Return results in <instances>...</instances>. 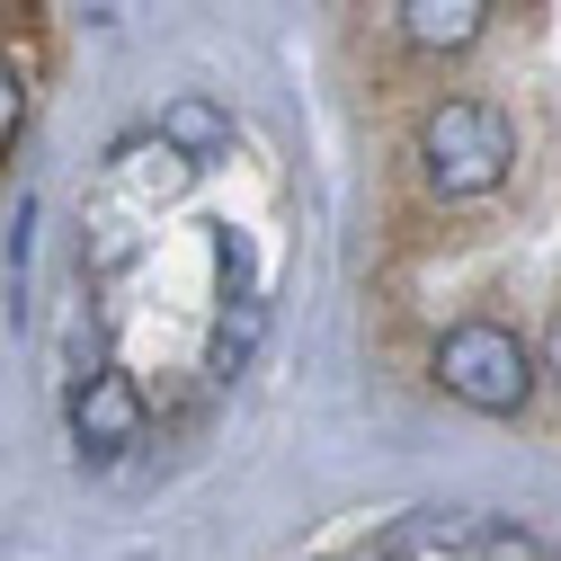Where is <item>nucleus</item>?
<instances>
[{
	"label": "nucleus",
	"mask_w": 561,
	"mask_h": 561,
	"mask_svg": "<svg viewBox=\"0 0 561 561\" xmlns=\"http://www.w3.org/2000/svg\"><path fill=\"white\" fill-rule=\"evenodd\" d=\"M19 125H27V81H19V62L0 54V152L19 144Z\"/></svg>",
	"instance_id": "nucleus-8"
},
{
	"label": "nucleus",
	"mask_w": 561,
	"mask_h": 561,
	"mask_svg": "<svg viewBox=\"0 0 561 561\" xmlns=\"http://www.w3.org/2000/svg\"><path fill=\"white\" fill-rule=\"evenodd\" d=\"M437 383H446L463 410H481V419H517L543 375H535L526 339H517L508 321H455V330L437 339Z\"/></svg>",
	"instance_id": "nucleus-2"
},
{
	"label": "nucleus",
	"mask_w": 561,
	"mask_h": 561,
	"mask_svg": "<svg viewBox=\"0 0 561 561\" xmlns=\"http://www.w3.org/2000/svg\"><path fill=\"white\" fill-rule=\"evenodd\" d=\"M27 10H36V0H0V27H19Z\"/></svg>",
	"instance_id": "nucleus-10"
},
{
	"label": "nucleus",
	"mask_w": 561,
	"mask_h": 561,
	"mask_svg": "<svg viewBox=\"0 0 561 561\" xmlns=\"http://www.w3.org/2000/svg\"><path fill=\"white\" fill-rule=\"evenodd\" d=\"M392 19L419 54H472L490 27V0H392Z\"/></svg>",
	"instance_id": "nucleus-4"
},
{
	"label": "nucleus",
	"mask_w": 561,
	"mask_h": 561,
	"mask_svg": "<svg viewBox=\"0 0 561 561\" xmlns=\"http://www.w3.org/2000/svg\"><path fill=\"white\" fill-rule=\"evenodd\" d=\"M455 561H552V543L535 526H517V517H472L463 543H455Z\"/></svg>",
	"instance_id": "nucleus-7"
},
{
	"label": "nucleus",
	"mask_w": 561,
	"mask_h": 561,
	"mask_svg": "<svg viewBox=\"0 0 561 561\" xmlns=\"http://www.w3.org/2000/svg\"><path fill=\"white\" fill-rule=\"evenodd\" d=\"M144 392H134L125 375H90L81 392H72V437H81V455H125V446H144Z\"/></svg>",
	"instance_id": "nucleus-3"
},
{
	"label": "nucleus",
	"mask_w": 561,
	"mask_h": 561,
	"mask_svg": "<svg viewBox=\"0 0 561 561\" xmlns=\"http://www.w3.org/2000/svg\"><path fill=\"white\" fill-rule=\"evenodd\" d=\"M508 170H517L508 107H490V99H437L428 107V125H419V179H428V196H446V205L500 196Z\"/></svg>",
	"instance_id": "nucleus-1"
},
{
	"label": "nucleus",
	"mask_w": 561,
	"mask_h": 561,
	"mask_svg": "<svg viewBox=\"0 0 561 561\" xmlns=\"http://www.w3.org/2000/svg\"><path fill=\"white\" fill-rule=\"evenodd\" d=\"M241 312H224L215 321V339H205V375H215V383H232L241 366H250V347H259V330H267V304L259 295H232Z\"/></svg>",
	"instance_id": "nucleus-6"
},
{
	"label": "nucleus",
	"mask_w": 561,
	"mask_h": 561,
	"mask_svg": "<svg viewBox=\"0 0 561 561\" xmlns=\"http://www.w3.org/2000/svg\"><path fill=\"white\" fill-rule=\"evenodd\" d=\"M535 375H552V392H561V312H552V330H543V366Z\"/></svg>",
	"instance_id": "nucleus-9"
},
{
	"label": "nucleus",
	"mask_w": 561,
	"mask_h": 561,
	"mask_svg": "<svg viewBox=\"0 0 561 561\" xmlns=\"http://www.w3.org/2000/svg\"><path fill=\"white\" fill-rule=\"evenodd\" d=\"M161 144H170L187 170H215V161H232V116L205 99V90H187V99L161 107Z\"/></svg>",
	"instance_id": "nucleus-5"
}]
</instances>
